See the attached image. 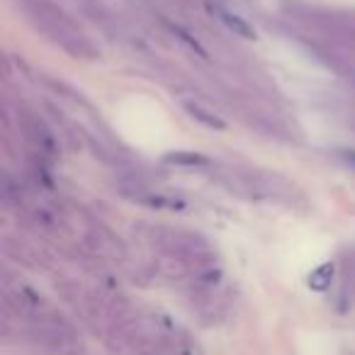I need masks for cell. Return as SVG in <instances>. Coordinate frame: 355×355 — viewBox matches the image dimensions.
Returning a JSON list of instances; mask_svg holds the SVG:
<instances>
[{
	"label": "cell",
	"mask_w": 355,
	"mask_h": 355,
	"mask_svg": "<svg viewBox=\"0 0 355 355\" xmlns=\"http://www.w3.org/2000/svg\"><path fill=\"white\" fill-rule=\"evenodd\" d=\"M210 12L212 15H216V20L224 22V25H227L236 37H243V39H256V30H253L243 17H239L236 12L227 10V8H219V6H210Z\"/></svg>",
	"instance_id": "obj_1"
},
{
	"label": "cell",
	"mask_w": 355,
	"mask_h": 355,
	"mask_svg": "<svg viewBox=\"0 0 355 355\" xmlns=\"http://www.w3.org/2000/svg\"><path fill=\"white\" fill-rule=\"evenodd\" d=\"M185 110L190 112V117L195 119V122L205 124L207 129H216V132H221V129H227V122H224V119H219L216 114H212L210 110H205L202 105H197V103H185Z\"/></svg>",
	"instance_id": "obj_2"
},
{
	"label": "cell",
	"mask_w": 355,
	"mask_h": 355,
	"mask_svg": "<svg viewBox=\"0 0 355 355\" xmlns=\"http://www.w3.org/2000/svg\"><path fill=\"white\" fill-rule=\"evenodd\" d=\"M334 283V263H324L316 270H312V275L307 278V285L314 292H326Z\"/></svg>",
	"instance_id": "obj_3"
},
{
	"label": "cell",
	"mask_w": 355,
	"mask_h": 355,
	"mask_svg": "<svg viewBox=\"0 0 355 355\" xmlns=\"http://www.w3.org/2000/svg\"><path fill=\"white\" fill-rule=\"evenodd\" d=\"M165 163L173 165H207L210 159L205 154H197V151H173V154L165 156Z\"/></svg>",
	"instance_id": "obj_4"
},
{
	"label": "cell",
	"mask_w": 355,
	"mask_h": 355,
	"mask_svg": "<svg viewBox=\"0 0 355 355\" xmlns=\"http://www.w3.org/2000/svg\"><path fill=\"white\" fill-rule=\"evenodd\" d=\"M165 25H168V30L173 32V34L178 37V39H181V41H185V44L192 49V52H197V54H200V57H207V52L200 47V41H197V39H192V37L187 34V32L183 30V27H178V25H170V22H165Z\"/></svg>",
	"instance_id": "obj_5"
},
{
	"label": "cell",
	"mask_w": 355,
	"mask_h": 355,
	"mask_svg": "<svg viewBox=\"0 0 355 355\" xmlns=\"http://www.w3.org/2000/svg\"><path fill=\"white\" fill-rule=\"evenodd\" d=\"M341 156H343L345 163H350L355 168V149H343V151H341Z\"/></svg>",
	"instance_id": "obj_6"
}]
</instances>
